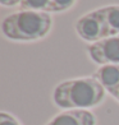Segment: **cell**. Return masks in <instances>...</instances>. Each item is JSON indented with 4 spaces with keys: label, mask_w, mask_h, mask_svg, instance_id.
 Masks as SVG:
<instances>
[{
    "label": "cell",
    "mask_w": 119,
    "mask_h": 125,
    "mask_svg": "<svg viewBox=\"0 0 119 125\" xmlns=\"http://www.w3.org/2000/svg\"><path fill=\"white\" fill-rule=\"evenodd\" d=\"M105 88L94 77L73 78L56 84L54 104L63 110H88L105 100Z\"/></svg>",
    "instance_id": "cell-1"
},
{
    "label": "cell",
    "mask_w": 119,
    "mask_h": 125,
    "mask_svg": "<svg viewBox=\"0 0 119 125\" xmlns=\"http://www.w3.org/2000/svg\"><path fill=\"white\" fill-rule=\"evenodd\" d=\"M53 27V18L49 13L35 10H19L1 22L3 35L10 41L33 42L48 36Z\"/></svg>",
    "instance_id": "cell-2"
},
{
    "label": "cell",
    "mask_w": 119,
    "mask_h": 125,
    "mask_svg": "<svg viewBox=\"0 0 119 125\" xmlns=\"http://www.w3.org/2000/svg\"><path fill=\"white\" fill-rule=\"evenodd\" d=\"M76 32L79 38L86 42H99L107 37L105 22L99 9L83 14L76 22Z\"/></svg>",
    "instance_id": "cell-3"
},
{
    "label": "cell",
    "mask_w": 119,
    "mask_h": 125,
    "mask_svg": "<svg viewBox=\"0 0 119 125\" xmlns=\"http://www.w3.org/2000/svg\"><path fill=\"white\" fill-rule=\"evenodd\" d=\"M87 54L90 59L99 65L119 64V35L90 43L87 46Z\"/></svg>",
    "instance_id": "cell-4"
},
{
    "label": "cell",
    "mask_w": 119,
    "mask_h": 125,
    "mask_svg": "<svg viewBox=\"0 0 119 125\" xmlns=\"http://www.w3.org/2000/svg\"><path fill=\"white\" fill-rule=\"evenodd\" d=\"M96 116L90 110H64L45 125H96Z\"/></svg>",
    "instance_id": "cell-5"
},
{
    "label": "cell",
    "mask_w": 119,
    "mask_h": 125,
    "mask_svg": "<svg viewBox=\"0 0 119 125\" xmlns=\"http://www.w3.org/2000/svg\"><path fill=\"white\" fill-rule=\"evenodd\" d=\"M77 0H22V10H35L42 13H61L74 7Z\"/></svg>",
    "instance_id": "cell-6"
},
{
    "label": "cell",
    "mask_w": 119,
    "mask_h": 125,
    "mask_svg": "<svg viewBox=\"0 0 119 125\" xmlns=\"http://www.w3.org/2000/svg\"><path fill=\"white\" fill-rule=\"evenodd\" d=\"M92 77L100 82L107 93L111 94L119 87V64L100 65Z\"/></svg>",
    "instance_id": "cell-7"
},
{
    "label": "cell",
    "mask_w": 119,
    "mask_h": 125,
    "mask_svg": "<svg viewBox=\"0 0 119 125\" xmlns=\"http://www.w3.org/2000/svg\"><path fill=\"white\" fill-rule=\"evenodd\" d=\"M99 12L105 22L107 37L119 35V4L99 8Z\"/></svg>",
    "instance_id": "cell-8"
},
{
    "label": "cell",
    "mask_w": 119,
    "mask_h": 125,
    "mask_svg": "<svg viewBox=\"0 0 119 125\" xmlns=\"http://www.w3.org/2000/svg\"><path fill=\"white\" fill-rule=\"evenodd\" d=\"M0 125H22L14 115L9 112H0Z\"/></svg>",
    "instance_id": "cell-9"
},
{
    "label": "cell",
    "mask_w": 119,
    "mask_h": 125,
    "mask_svg": "<svg viewBox=\"0 0 119 125\" xmlns=\"http://www.w3.org/2000/svg\"><path fill=\"white\" fill-rule=\"evenodd\" d=\"M3 7H7V8H10V7H15L22 3V0H0Z\"/></svg>",
    "instance_id": "cell-10"
},
{
    "label": "cell",
    "mask_w": 119,
    "mask_h": 125,
    "mask_svg": "<svg viewBox=\"0 0 119 125\" xmlns=\"http://www.w3.org/2000/svg\"><path fill=\"white\" fill-rule=\"evenodd\" d=\"M110 96H113V97H114V98L119 102V87H118V88H117V89H115V91H114V92H113Z\"/></svg>",
    "instance_id": "cell-11"
}]
</instances>
